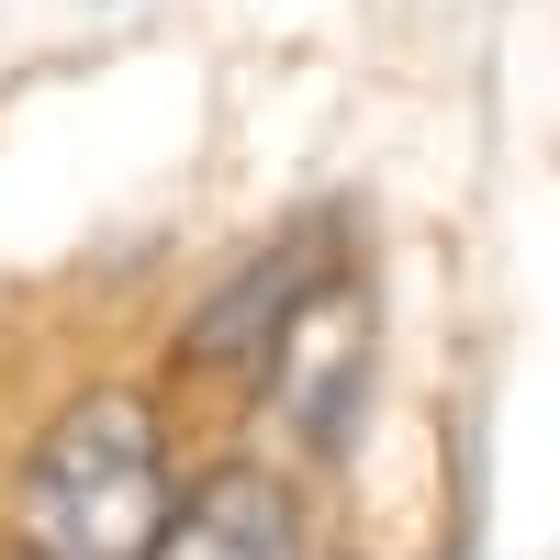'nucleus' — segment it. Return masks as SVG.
I'll list each match as a JSON object with an SVG mask.
<instances>
[{"instance_id": "nucleus-2", "label": "nucleus", "mask_w": 560, "mask_h": 560, "mask_svg": "<svg viewBox=\"0 0 560 560\" xmlns=\"http://www.w3.org/2000/svg\"><path fill=\"white\" fill-rule=\"evenodd\" d=\"M370 382H382V292H370V258L348 247L292 303V325L269 337V359L247 370V404L280 427L292 459H348L359 427H370Z\"/></svg>"}, {"instance_id": "nucleus-1", "label": "nucleus", "mask_w": 560, "mask_h": 560, "mask_svg": "<svg viewBox=\"0 0 560 560\" xmlns=\"http://www.w3.org/2000/svg\"><path fill=\"white\" fill-rule=\"evenodd\" d=\"M179 504V427L158 382H79L23 427L0 482L12 560H147Z\"/></svg>"}, {"instance_id": "nucleus-4", "label": "nucleus", "mask_w": 560, "mask_h": 560, "mask_svg": "<svg viewBox=\"0 0 560 560\" xmlns=\"http://www.w3.org/2000/svg\"><path fill=\"white\" fill-rule=\"evenodd\" d=\"M147 560H303V493H292V471L258 459V448L179 471V504H168V527L147 538Z\"/></svg>"}, {"instance_id": "nucleus-3", "label": "nucleus", "mask_w": 560, "mask_h": 560, "mask_svg": "<svg viewBox=\"0 0 560 560\" xmlns=\"http://www.w3.org/2000/svg\"><path fill=\"white\" fill-rule=\"evenodd\" d=\"M337 258H348V213H303V224H280V236H258L191 314H179L168 370H179V382H236V393H247V370L269 359V337L292 325V303H303Z\"/></svg>"}]
</instances>
